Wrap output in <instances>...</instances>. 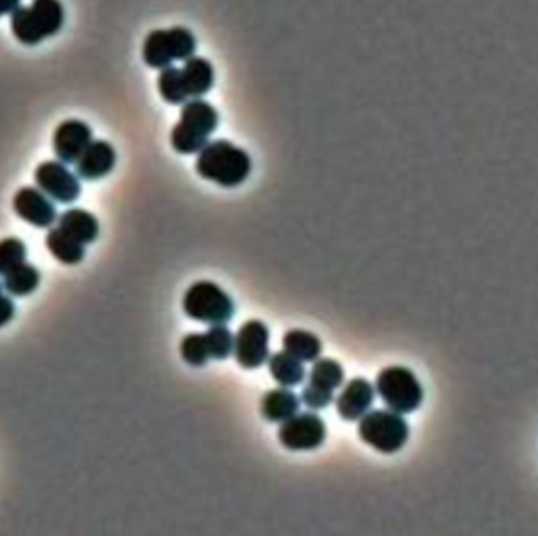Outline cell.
<instances>
[{
    "instance_id": "obj_17",
    "label": "cell",
    "mask_w": 538,
    "mask_h": 536,
    "mask_svg": "<svg viewBox=\"0 0 538 536\" xmlns=\"http://www.w3.org/2000/svg\"><path fill=\"white\" fill-rule=\"evenodd\" d=\"M59 227L84 246L92 244L100 235V222L92 213L82 208H71L62 213L59 217Z\"/></svg>"
},
{
    "instance_id": "obj_16",
    "label": "cell",
    "mask_w": 538,
    "mask_h": 536,
    "mask_svg": "<svg viewBox=\"0 0 538 536\" xmlns=\"http://www.w3.org/2000/svg\"><path fill=\"white\" fill-rule=\"evenodd\" d=\"M301 400L288 387L269 390L263 395L260 411L268 422L282 423L298 414Z\"/></svg>"
},
{
    "instance_id": "obj_23",
    "label": "cell",
    "mask_w": 538,
    "mask_h": 536,
    "mask_svg": "<svg viewBox=\"0 0 538 536\" xmlns=\"http://www.w3.org/2000/svg\"><path fill=\"white\" fill-rule=\"evenodd\" d=\"M158 90L163 100L172 106H183L189 101L188 92L181 78V68L167 67L161 70L158 76Z\"/></svg>"
},
{
    "instance_id": "obj_1",
    "label": "cell",
    "mask_w": 538,
    "mask_h": 536,
    "mask_svg": "<svg viewBox=\"0 0 538 536\" xmlns=\"http://www.w3.org/2000/svg\"><path fill=\"white\" fill-rule=\"evenodd\" d=\"M196 170L200 177L222 188H236L249 178L252 159L243 148L225 139L210 140L197 156Z\"/></svg>"
},
{
    "instance_id": "obj_3",
    "label": "cell",
    "mask_w": 538,
    "mask_h": 536,
    "mask_svg": "<svg viewBox=\"0 0 538 536\" xmlns=\"http://www.w3.org/2000/svg\"><path fill=\"white\" fill-rule=\"evenodd\" d=\"M65 24V8L60 0H32L29 7L12 13L13 35L19 43L35 46L54 37Z\"/></svg>"
},
{
    "instance_id": "obj_5",
    "label": "cell",
    "mask_w": 538,
    "mask_h": 536,
    "mask_svg": "<svg viewBox=\"0 0 538 536\" xmlns=\"http://www.w3.org/2000/svg\"><path fill=\"white\" fill-rule=\"evenodd\" d=\"M376 393L391 411L411 414L424 403V387L410 368L392 365L376 376Z\"/></svg>"
},
{
    "instance_id": "obj_14",
    "label": "cell",
    "mask_w": 538,
    "mask_h": 536,
    "mask_svg": "<svg viewBox=\"0 0 538 536\" xmlns=\"http://www.w3.org/2000/svg\"><path fill=\"white\" fill-rule=\"evenodd\" d=\"M117 164V153L107 140H92L76 161V173L82 180L96 181L107 177Z\"/></svg>"
},
{
    "instance_id": "obj_19",
    "label": "cell",
    "mask_w": 538,
    "mask_h": 536,
    "mask_svg": "<svg viewBox=\"0 0 538 536\" xmlns=\"http://www.w3.org/2000/svg\"><path fill=\"white\" fill-rule=\"evenodd\" d=\"M268 368L274 381L282 387L299 386L306 378V368L303 362L287 351L268 357Z\"/></svg>"
},
{
    "instance_id": "obj_28",
    "label": "cell",
    "mask_w": 538,
    "mask_h": 536,
    "mask_svg": "<svg viewBox=\"0 0 538 536\" xmlns=\"http://www.w3.org/2000/svg\"><path fill=\"white\" fill-rule=\"evenodd\" d=\"M15 313L16 305L13 299L5 294H0V327L10 323L15 318Z\"/></svg>"
},
{
    "instance_id": "obj_11",
    "label": "cell",
    "mask_w": 538,
    "mask_h": 536,
    "mask_svg": "<svg viewBox=\"0 0 538 536\" xmlns=\"http://www.w3.org/2000/svg\"><path fill=\"white\" fill-rule=\"evenodd\" d=\"M92 140V128L82 120L71 118L57 126L52 136V148L59 161L76 164Z\"/></svg>"
},
{
    "instance_id": "obj_13",
    "label": "cell",
    "mask_w": 538,
    "mask_h": 536,
    "mask_svg": "<svg viewBox=\"0 0 538 536\" xmlns=\"http://www.w3.org/2000/svg\"><path fill=\"white\" fill-rule=\"evenodd\" d=\"M375 403V387L365 378H354L343 387L336 398V409L340 417L348 422L361 420Z\"/></svg>"
},
{
    "instance_id": "obj_12",
    "label": "cell",
    "mask_w": 538,
    "mask_h": 536,
    "mask_svg": "<svg viewBox=\"0 0 538 536\" xmlns=\"http://www.w3.org/2000/svg\"><path fill=\"white\" fill-rule=\"evenodd\" d=\"M13 210L27 224L37 228H49L57 221V208L48 195L38 188L19 189L13 199Z\"/></svg>"
},
{
    "instance_id": "obj_30",
    "label": "cell",
    "mask_w": 538,
    "mask_h": 536,
    "mask_svg": "<svg viewBox=\"0 0 538 536\" xmlns=\"http://www.w3.org/2000/svg\"><path fill=\"white\" fill-rule=\"evenodd\" d=\"M2 287H4V285H2V283H0V294H2Z\"/></svg>"
},
{
    "instance_id": "obj_2",
    "label": "cell",
    "mask_w": 538,
    "mask_h": 536,
    "mask_svg": "<svg viewBox=\"0 0 538 536\" xmlns=\"http://www.w3.org/2000/svg\"><path fill=\"white\" fill-rule=\"evenodd\" d=\"M219 112L203 98H192L181 107L180 120L172 129L170 144L180 155H196L218 129Z\"/></svg>"
},
{
    "instance_id": "obj_25",
    "label": "cell",
    "mask_w": 538,
    "mask_h": 536,
    "mask_svg": "<svg viewBox=\"0 0 538 536\" xmlns=\"http://www.w3.org/2000/svg\"><path fill=\"white\" fill-rule=\"evenodd\" d=\"M207 337L210 356L216 360H224L233 353L235 346V335L225 324H214L210 331L205 332Z\"/></svg>"
},
{
    "instance_id": "obj_24",
    "label": "cell",
    "mask_w": 538,
    "mask_h": 536,
    "mask_svg": "<svg viewBox=\"0 0 538 536\" xmlns=\"http://www.w3.org/2000/svg\"><path fill=\"white\" fill-rule=\"evenodd\" d=\"M180 354L185 359L186 364L192 367H203L210 360V349H208L207 337L205 334H188L181 340Z\"/></svg>"
},
{
    "instance_id": "obj_9",
    "label": "cell",
    "mask_w": 538,
    "mask_h": 536,
    "mask_svg": "<svg viewBox=\"0 0 538 536\" xmlns=\"http://www.w3.org/2000/svg\"><path fill=\"white\" fill-rule=\"evenodd\" d=\"M34 180L37 188L45 192L49 199L62 205L76 202L81 195L78 175H74L62 161L41 162L35 170Z\"/></svg>"
},
{
    "instance_id": "obj_29",
    "label": "cell",
    "mask_w": 538,
    "mask_h": 536,
    "mask_svg": "<svg viewBox=\"0 0 538 536\" xmlns=\"http://www.w3.org/2000/svg\"><path fill=\"white\" fill-rule=\"evenodd\" d=\"M21 0H0V18L4 15H12L19 8Z\"/></svg>"
},
{
    "instance_id": "obj_10",
    "label": "cell",
    "mask_w": 538,
    "mask_h": 536,
    "mask_svg": "<svg viewBox=\"0 0 538 536\" xmlns=\"http://www.w3.org/2000/svg\"><path fill=\"white\" fill-rule=\"evenodd\" d=\"M233 354L238 364L247 370L260 368L269 357V329L265 323L251 320L235 335Z\"/></svg>"
},
{
    "instance_id": "obj_27",
    "label": "cell",
    "mask_w": 538,
    "mask_h": 536,
    "mask_svg": "<svg viewBox=\"0 0 538 536\" xmlns=\"http://www.w3.org/2000/svg\"><path fill=\"white\" fill-rule=\"evenodd\" d=\"M301 400L310 409H325L334 401V392L318 389V387L307 384L301 393Z\"/></svg>"
},
{
    "instance_id": "obj_21",
    "label": "cell",
    "mask_w": 538,
    "mask_h": 536,
    "mask_svg": "<svg viewBox=\"0 0 538 536\" xmlns=\"http://www.w3.org/2000/svg\"><path fill=\"white\" fill-rule=\"evenodd\" d=\"M38 285H40V271L26 261L12 272H8L4 280L5 291L16 298L29 296L37 291Z\"/></svg>"
},
{
    "instance_id": "obj_15",
    "label": "cell",
    "mask_w": 538,
    "mask_h": 536,
    "mask_svg": "<svg viewBox=\"0 0 538 536\" xmlns=\"http://www.w3.org/2000/svg\"><path fill=\"white\" fill-rule=\"evenodd\" d=\"M181 78H183L189 100H192V98H202L213 89L216 73L210 60L205 57L192 56L185 60V65L181 67Z\"/></svg>"
},
{
    "instance_id": "obj_6",
    "label": "cell",
    "mask_w": 538,
    "mask_h": 536,
    "mask_svg": "<svg viewBox=\"0 0 538 536\" xmlns=\"http://www.w3.org/2000/svg\"><path fill=\"white\" fill-rule=\"evenodd\" d=\"M358 431L365 444L384 455L400 452L410 439V425L405 417L391 409L367 412L359 422Z\"/></svg>"
},
{
    "instance_id": "obj_18",
    "label": "cell",
    "mask_w": 538,
    "mask_h": 536,
    "mask_svg": "<svg viewBox=\"0 0 538 536\" xmlns=\"http://www.w3.org/2000/svg\"><path fill=\"white\" fill-rule=\"evenodd\" d=\"M46 247L52 257L57 258L63 265H78L84 260L85 246L78 239L63 232L62 228H51L45 239Z\"/></svg>"
},
{
    "instance_id": "obj_4",
    "label": "cell",
    "mask_w": 538,
    "mask_h": 536,
    "mask_svg": "<svg viewBox=\"0 0 538 536\" xmlns=\"http://www.w3.org/2000/svg\"><path fill=\"white\" fill-rule=\"evenodd\" d=\"M197 38L186 27L152 30L142 46V59L153 70L172 67L177 60L196 56Z\"/></svg>"
},
{
    "instance_id": "obj_26",
    "label": "cell",
    "mask_w": 538,
    "mask_h": 536,
    "mask_svg": "<svg viewBox=\"0 0 538 536\" xmlns=\"http://www.w3.org/2000/svg\"><path fill=\"white\" fill-rule=\"evenodd\" d=\"M26 244L19 238H5L0 241V276H7L8 272L23 265L26 261Z\"/></svg>"
},
{
    "instance_id": "obj_8",
    "label": "cell",
    "mask_w": 538,
    "mask_h": 536,
    "mask_svg": "<svg viewBox=\"0 0 538 536\" xmlns=\"http://www.w3.org/2000/svg\"><path fill=\"white\" fill-rule=\"evenodd\" d=\"M325 420L314 412H301L282 422L279 442L292 452H310L326 441Z\"/></svg>"
},
{
    "instance_id": "obj_22",
    "label": "cell",
    "mask_w": 538,
    "mask_h": 536,
    "mask_svg": "<svg viewBox=\"0 0 538 536\" xmlns=\"http://www.w3.org/2000/svg\"><path fill=\"white\" fill-rule=\"evenodd\" d=\"M345 381V370L342 365L334 359H320L314 362V367L310 370L309 384L318 389L334 392L339 389Z\"/></svg>"
},
{
    "instance_id": "obj_7",
    "label": "cell",
    "mask_w": 538,
    "mask_h": 536,
    "mask_svg": "<svg viewBox=\"0 0 538 536\" xmlns=\"http://www.w3.org/2000/svg\"><path fill=\"white\" fill-rule=\"evenodd\" d=\"M183 310L199 323L225 324L235 316V302L219 285L210 280L192 283L183 296Z\"/></svg>"
},
{
    "instance_id": "obj_20",
    "label": "cell",
    "mask_w": 538,
    "mask_h": 536,
    "mask_svg": "<svg viewBox=\"0 0 538 536\" xmlns=\"http://www.w3.org/2000/svg\"><path fill=\"white\" fill-rule=\"evenodd\" d=\"M282 345L287 353L292 354L301 362H315L323 351L320 338L303 329L288 331L282 338Z\"/></svg>"
}]
</instances>
